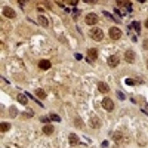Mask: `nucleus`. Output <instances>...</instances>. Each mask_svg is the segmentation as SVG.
<instances>
[{
  "instance_id": "1",
  "label": "nucleus",
  "mask_w": 148,
  "mask_h": 148,
  "mask_svg": "<svg viewBox=\"0 0 148 148\" xmlns=\"http://www.w3.org/2000/svg\"><path fill=\"white\" fill-rule=\"evenodd\" d=\"M90 37H92L93 40H96V42H101V40L104 39V33H102L101 28L93 27V28L90 30Z\"/></svg>"
},
{
  "instance_id": "2",
  "label": "nucleus",
  "mask_w": 148,
  "mask_h": 148,
  "mask_svg": "<svg viewBox=\"0 0 148 148\" xmlns=\"http://www.w3.org/2000/svg\"><path fill=\"white\" fill-rule=\"evenodd\" d=\"M108 36L113 39V40H119V39H121V30L120 28H117V27H111L110 28V31H108Z\"/></svg>"
},
{
  "instance_id": "3",
  "label": "nucleus",
  "mask_w": 148,
  "mask_h": 148,
  "mask_svg": "<svg viewBox=\"0 0 148 148\" xmlns=\"http://www.w3.org/2000/svg\"><path fill=\"white\" fill-rule=\"evenodd\" d=\"M98 21H99V18H98L96 13H89V15H86V18H84V22L88 25H95V24H98Z\"/></svg>"
},
{
  "instance_id": "4",
  "label": "nucleus",
  "mask_w": 148,
  "mask_h": 148,
  "mask_svg": "<svg viewBox=\"0 0 148 148\" xmlns=\"http://www.w3.org/2000/svg\"><path fill=\"white\" fill-rule=\"evenodd\" d=\"M102 107L105 108L107 111H113V110H114V102H113L111 98H104L102 99Z\"/></svg>"
},
{
  "instance_id": "5",
  "label": "nucleus",
  "mask_w": 148,
  "mask_h": 148,
  "mask_svg": "<svg viewBox=\"0 0 148 148\" xmlns=\"http://www.w3.org/2000/svg\"><path fill=\"white\" fill-rule=\"evenodd\" d=\"M3 15L6 16V18H9V19L16 18V12L12 9V7H9V6H6L5 9H3Z\"/></svg>"
},
{
  "instance_id": "6",
  "label": "nucleus",
  "mask_w": 148,
  "mask_h": 148,
  "mask_svg": "<svg viewBox=\"0 0 148 148\" xmlns=\"http://www.w3.org/2000/svg\"><path fill=\"white\" fill-rule=\"evenodd\" d=\"M125 61L126 62H129V64H133L135 62V52L133 50H126L125 52Z\"/></svg>"
},
{
  "instance_id": "7",
  "label": "nucleus",
  "mask_w": 148,
  "mask_h": 148,
  "mask_svg": "<svg viewBox=\"0 0 148 148\" xmlns=\"http://www.w3.org/2000/svg\"><path fill=\"white\" fill-rule=\"evenodd\" d=\"M98 58V50L96 49H88V61L89 62H93V61H96Z\"/></svg>"
},
{
  "instance_id": "8",
  "label": "nucleus",
  "mask_w": 148,
  "mask_h": 148,
  "mask_svg": "<svg viewBox=\"0 0 148 148\" xmlns=\"http://www.w3.org/2000/svg\"><path fill=\"white\" fill-rule=\"evenodd\" d=\"M89 125H90V127H93V129H99V127H101V120H99V117L92 116Z\"/></svg>"
},
{
  "instance_id": "9",
  "label": "nucleus",
  "mask_w": 148,
  "mask_h": 148,
  "mask_svg": "<svg viewBox=\"0 0 148 148\" xmlns=\"http://www.w3.org/2000/svg\"><path fill=\"white\" fill-rule=\"evenodd\" d=\"M119 62H120V58H119L117 55H113V56H110V58H108V65H110L111 68L117 67V65H119Z\"/></svg>"
},
{
  "instance_id": "10",
  "label": "nucleus",
  "mask_w": 148,
  "mask_h": 148,
  "mask_svg": "<svg viewBox=\"0 0 148 148\" xmlns=\"http://www.w3.org/2000/svg\"><path fill=\"white\" fill-rule=\"evenodd\" d=\"M98 90H99L101 93H108V92H110V86H108L107 83L101 82V83H98Z\"/></svg>"
},
{
  "instance_id": "11",
  "label": "nucleus",
  "mask_w": 148,
  "mask_h": 148,
  "mask_svg": "<svg viewBox=\"0 0 148 148\" xmlns=\"http://www.w3.org/2000/svg\"><path fill=\"white\" fill-rule=\"evenodd\" d=\"M37 22L42 25V27H49V19L46 18L45 15H39V19H37Z\"/></svg>"
},
{
  "instance_id": "12",
  "label": "nucleus",
  "mask_w": 148,
  "mask_h": 148,
  "mask_svg": "<svg viewBox=\"0 0 148 148\" xmlns=\"http://www.w3.org/2000/svg\"><path fill=\"white\" fill-rule=\"evenodd\" d=\"M39 68H40V70H49V68H50V61L42 59L40 62H39Z\"/></svg>"
},
{
  "instance_id": "13",
  "label": "nucleus",
  "mask_w": 148,
  "mask_h": 148,
  "mask_svg": "<svg viewBox=\"0 0 148 148\" xmlns=\"http://www.w3.org/2000/svg\"><path fill=\"white\" fill-rule=\"evenodd\" d=\"M54 125H45V126H43V133H45V135H52V133H54Z\"/></svg>"
},
{
  "instance_id": "14",
  "label": "nucleus",
  "mask_w": 148,
  "mask_h": 148,
  "mask_svg": "<svg viewBox=\"0 0 148 148\" xmlns=\"http://www.w3.org/2000/svg\"><path fill=\"white\" fill-rule=\"evenodd\" d=\"M68 139H70V144H71V145H77V144L80 142V141H79V136H77L76 133H70Z\"/></svg>"
},
{
  "instance_id": "15",
  "label": "nucleus",
  "mask_w": 148,
  "mask_h": 148,
  "mask_svg": "<svg viewBox=\"0 0 148 148\" xmlns=\"http://www.w3.org/2000/svg\"><path fill=\"white\" fill-rule=\"evenodd\" d=\"M16 99H18V102L21 104V105H27V102H28V101H27V96H25V95H22V93H19Z\"/></svg>"
},
{
  "instance_id": "16",
  "label": "nucleus",
  "mask_w": 148,
  "mask_h": 148,
  "mask_svg": "<svg viewBox=\"0 0 148 148\" xmlns=\"http://www.w3.org/2000/svg\"><path fill=\"white\" fill-rule=\"evenodd\" d=\"M113 139H114V141H117V142H120L121 139H123V133H121V132H119V130H117V132H114V133H113Z\"/></svg>"
},
{
  "instance_id": "17",
  "label": "nucleus",
  "mask_w": 148,
  "mask_h": 148,
  "mask_svg": "<svg viewBox=\"0 0 148 148\" xmlns=\"http://www.w3.org/2000/svg\"><path fill=\"white\" fill-rule=\"evenodd\" d=\"M9 129H11L9 123H6V121H2V123H0V130H2V132H7Z\"/></svg>"
},
{
  "instance_id": "18",
  "label": "nucleus",
  "mask_w": 148,
  "mask_h": 148,
  "mask_svg": "<svg viewBox=\"0 0 148 148\" xmlns=\"http://www.w3.org/2000/svg\"><path fill=\"white\" fill-rule=\"evenodd\" d=\"M74 123H76V126H79L80 129H83V127H84V123L82 121V119H80V117H76V119H74Z\"/></svg>"
},
{
  "instance_id": "19",
  "label": "nucleus",
  "mask_w": 148,
  "mask_h": 148,
  "mask_svg": "<svg viewBox=\"0 0 148 148\" xmlns=\"http://www.w3.org/2000/svg\"><path fill=\"white\" fill-rule=\"evenodd\" d=\"M36 95H37L39 98H42V99H43V98H46V92L43 90V89H37V90H36Z\"/></svg>"
},
{
  "instance_id": "20",
  "label": "nucleus",
  "mask_w": 148,
  "mask_h": 148,
  "mask_svg": "<svg viewBox=\"0 0 148 148\" xmlns=\"http://www.w3.org/2000/svg\"><path fill=\"white\" fill-rule=\"evenodd\" d=\"M132 25H133V28H135V30H136V33H138V31H139V28H141V24H139V22H133V24H132Z\"/></svg>"
},
{
  "instance_id": "21",
  "label": "nucleus",
  "mask_w": 148,
  "mask_h": 148,
  "mask_svg": "<svg viewBox=\"0 0 148 148\" xmlns=\"http://www.w3.org/2000/svg\"><path fill=\"white\" fill-rule=\"evenodd\" d=\"M117 5H119V6H130L129 2H117Z\"/></svg>"
},
{
  "instance_id": "22",
  "label": "nucleus",
  "mask_w": 148,
  "mask_h": 148,
  "mask_svg": "<svg viewBox=\"0 0 148 148\" xmlns=\"http://www.w3.org/2000/svg\"><path fill=\"white\" fill-rule=\"evenodd\" d=\"M50 119H52V120H56V121H59V117H58V116H54V114L50 116Z\"/></svg>"
},
{
  "instance_id": "23",
  "label": "nucleus",
  "mask_w": 148,
  "mask_h": 148,
  "mask_svg": "<svg viewBox=\"0 0 148 148\" xmlns=\"http://www.w3.org/2000/svg\"><path fill=\"white\" fill-rule=\"evenodd\" d=\"M33 114H34V113L30 110V111H27V113H25V116H30V117H33Z\"/></svg>"
},
{
  "instance_id": "24",
  "label": "nucleus",
  "mask_w": 148,
  "mask_h": 148,
  "mask_svg": "<svg viewBox=\"0 0 148 148\" xmlns=\"http://www.w3.org/2000/svg\"><path fill=\"white\" fill-rule=\"evenodd\" d=\"M42 121H43V123H48V121H49V117H42Z\"/></svg>"
},
{
  "instance_id": "25",
  "label": "nucleus",
  "mask_w": 148,
  "mask_h": 148,
  "mask_svg": "<svg viewBox=\"0 0 148 148\" xmlns=\"http://www.w3.org/2000/svg\"><path fill=\"white\" fill-rule=\"evenodd\" d=\"M144 48H145V49H148V40H145V43H144Z\"/></svg>"
},
{
  "instance_id": "26",
  "label": "nucleus",
  "mask_w": 148,
  "mask_h": 148,
  "mask_svg": "<svg viewBox=\"0 0 148 148\" xmlns=\"http://www.w3.org/2000/svg\"><path fill=\"white\" fill-rule=\"evenodd\" d=\"M145 27H147V28H148V19H147V21H145Z\"/></svg>"
},
{
  "instance_id": "27",
  "label": "nucleus",
  "mask_w": 148,
  "mask_h": 148,
  "mask_svg": "<svg viewBox=\"0 0 148 148\" xmlns=\"http://www.w3.org/2000/svg\"><path fill=\"white\" fill-rule=\"evenodd\" d=\"M147 68H148V61H147Z\"/></svg>"
}]
</instances>
